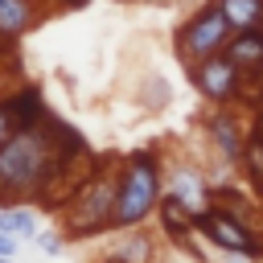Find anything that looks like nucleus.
<instances>
[{
  "label": "nucleus",
  "mask_w": 263,
  "mask_h": 263,
  "mask_svg": "<svg viewBox=\"0 0 263 263\" xmlns=\"http://www.w3.org/2000/svg\"><path fill=\"white\" fill-rule=\"evenodd\" d=\"M115 193H119V164H95L90 177L58 210L66 238H95L115 230Z\"/></svg>",
  "instance_id": "obj_1"
},
{
  "label": "nucleus",
  "mask_w": 263,
  "mask_h": 263,
  "mask_svg": "<svg viewBox=\"0 0 263 263\" xmlns=\"http://www.w3.org/2000/svg\"><path fill=\"white\" fill-rule=\"evenodd\" d=\"M164 197V164L156 152H132L119 160V193H115V230L144 226Z\"/></svg>",
  "instance_id": "obj_2"
},
{
  "label": "nucleus",
  "mask_w": 263,
  "mask_h": 263,
  "mask_svg": "<svg viewBox=\"0 0 263 263\" xmlns=\"http://www.w3.org/2000/svg\"><path fill=\"white\" fill-rule=\"evenodd\" d=\"M197 234L214 251H222L226 259H247V263H259L263 259V230L251 226L242 214L218 205V201H214V210H205L197 218Z\"/></svg>",
  "instance_id": "obj_3"
},
{
  "label": "nucleus",
  "mask_w": 263,
  "mask_h": 263,
  "mask_svg": "<svg viewBox=\"0 0 263 263\" xmlns=\"http://www.w3.org/2000/svg\"><path fill=\"white\" fill-rule=\"evenodd\" d=\"M230 37H234V25H230L226 12L218 8V0H205V4L177 29V58H181L185 66H197V62H205V58H214V53H226Z\"/></svg>",
  "instance_id": "obj_4"
},
{
  "label": "nucleus",
  "mask_w": 263,
  "mask_h": 263,
  "mask_svg": "<svg viewBox=\"0 0 263 263\" xmlns=\"http://www.w3.org/2000/svg\"><path fill=\"white\" fill-rule=\"evenodd\" d=\"M242 78H247V74H242V66H238L230 53H214V58L189 66V82H193L197 95L210 99L214 107L234 103V99L242 95Z\"/></svg>",
  "instance_id": "obj_5"
},
{
  "label": "nucleus",
  "mask_w": 263,
  "mask_h": 263,
  "mask_svg": "<svg viewBox=\"0 0 263 263\" xmlns=\"http://www.w3.org/2000/svg\"><path fill=\"white\" fill-rule=\"evenodd\" d=\"M164 193L168 197H177L193 218H201L205 210H214V189H210V181H205V173L201 168H193V164H185V160H177V164H168L164 168Z\"/></svg>",
  "instance_id": "obj_6"
},
{
  "label": "nucleus",
  "mask_w": 263,
  "mask_h": 263,
  "mask_svg": "<svg viewBox=\"0 0 263 263\" xmlns=\"http://www.w3.org/2000/svg\"><path fill=\"white\" fill-rule=\"evenodd\" d=\"M205 136H210V144L218 148V156L226 164H242V156H247V132H242L238 115L230 111V103H222V107H214L205 115Z\"/></svg>",
  "instance_id": "obj_7"
},
{
  "label": "nucleus",
  "mask_w": 263,
  "mask_h": 263,
  "mask_svg": "<svg viewBox=\"0 0 263 263\" xmlns=\"http://www.w3.org/2000/svg\"><path fill=\"white\" fill-rule=\"evenodd\" d=\"M226 53L242 66V74H259L263 70V29H238L230 37Z\"/></svg>",
  "instance_id": "obj_8"
},
{
  "label": "nucleus",
  "mask_w": 263,
  "mask_h": 263,
  "mask_svg": "<svg viewBox=\"0 0 263 263\" xmlns=\"http://www.w3.org/2000/svg\"><path fill=\"white\" fill-rule=\"evenodd\" d=\"M37 25V4L33 0H0V37L16 41Z\"/></svg>",
  "instance_id": "obj_9"
},
{
  "label": "nucleus",
  "mask_w": 263,
  "mask_h": 263,
  "mask_svg": "<svg viewBox=\"0 0 263 263\" xmlns=\"http://www.w3.org/2000/svg\"><path fill=\"white\" fill-rule=\"evenodd\" d=\"M0 230L21 242H33V234L41 230V214L33 205H0Z\"/></svg>",
  "instance_id": "obj_10"
},
{
  "label": "nucleus",
  "mask_w": 263,
  "mask_h": 263,
  "mask_svg": "<svg viewBox=\"0 0 263 263\" xmlns=\"http://www.w3.org/2000/svg\"><path fill=\"white\" fill-rule=\"evenodd\" d=\"M218 8L234 25V33L238 29H263V0H218Z\"/></svg>",
  "instance_id": "obj_11"
},
{
  "label": "nucleus",
  "mask_w": 263,
  "mask_h": 263,
  "mask_svg": "<svg viewBox=\"0 0 263 263\" xmlns=\"http://www.w3.org/2000/svg\"><path fill=\"white\" fill-rule=\"evenodd\" d=\"M111 255L123 259V263H152V238L132 226V234H119V242H115Z\"/></svg>",
  "instance_id": "obj_12"
},
{
  "label": "nucleus",
  "mask_w": 263,
  "mask_h": 263,
  "mask_svg": "<svg viewBox=\"0 0 263 263\" xmlns=\"http://www.w3.org/2000/svg\"><path fill=\"white\" fill-rule=\"evenodd\" d=\"M33 242H37L45 255H62L70 238H66V230H37V234H33Z\"/></svg>",
  "instance_id": "obj_13"
},
{
  "label": "nucleus",
  "mask_w": 263,
  "mask_h": 263,
  "mask_svg": "<svg viewBox=\"0 0 263 263\" xmlns=\"http://www.w3.org/2000/svg\"><path fill=\"white\" fill-rule=\"evenodd\" d=\"M21 127V119H16V107H12V99H0V144L12 136Z\"/></svg>",
  "instance_id": "obj_14"
},
{
  "label": "nucleus",
  "mask_w": 263,
  "mask_h": 263,
  "mask_svg": "<svg viewBox=\"0 0 263 263\" xmlns=\"http://www.w3.org/2000/svg\"><path fill=\"white\" fill-rule=\"evenodd\" d=\"M16 247H21V238H12V234L0 230V255H16Z\"/></svg>",
  "instance_id": "obj_15"
},
{
  "label": "nucleus",
  "mask_w": 263,
  "mask_h": 263,
  "mask_svg": "<svg viewBox=\"0 0 263 263\" xmlns=\"http://www.w3.org/2000/svg\"><path fill=\"white\" fill-rule=\"evenodd\" d=\"M103 263H123V259H115V255H111V259H103Z\"/></svg>",
  "instance_id": "obj_16"
},
{
  "label": "nucleus",
  "mask_w": 263,
  "mask_h": 263,
  "mask_svg": "<svg viewBox=\"0 0 263 263\" xmlns=\"http://www.w3.org/2000/svg\"><path fill=\"white\" fill-rule=\"evenodd\" d=\"M62 4H82V0H62Z\"/></svg>",
  "instance_id": "obj_17"
},
{
  "label": "nucleus",
  "mask_w": 263,
  "mask_h": 263,
  "mask_svg": "<svg viewBox=\"0 0 263 263\" xmlns=\"http://www.w3.org/2000/svg\"><path fill=\"white\" fill-rule=\"evenodd\" d=\"M259 263H263V259H259Z\"/></svg>",
  "instance_id": "obj_18"
},
{
  "label": "nucleus",
  "mask_w": 263,
  "mask_h": 263,
  "mask_svg": "<svg viewBox=\"0 0 263 263\" xmlns=\"http://www.w3.org/2000/svg\"><path fill=\"white\" fill-rule=\"evenodd\" d=\"M0 41H4V37H0Z\"/></svg>",
  "instance_id": "obj_19"
},
{
  "label": "nucleus",
  "mask_w": 263,
  "mask_h": 263,
  "mask_svg": "<svg viewBox=\"0 0 263 263\" xmlns=\"http://www.w3.org/2000/svg\"><path fill=\"white\" fill-rule=\"evenodd\" d=\"M259 115H263V111H259Z\"/></svg>",
  "instance_id": "obj_20"
}]
</instances>
